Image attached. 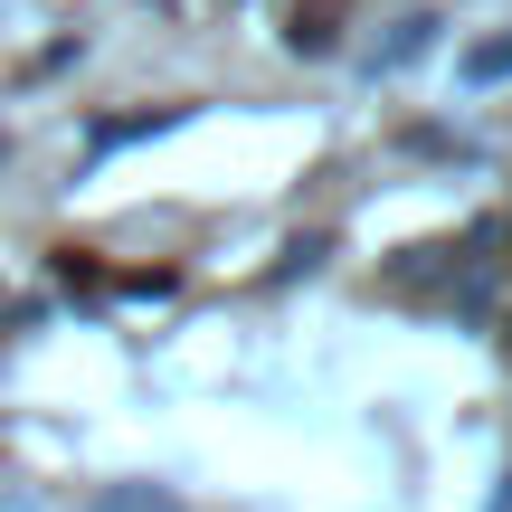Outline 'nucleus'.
Here are the masks:
<instances>
[{"instance_id": "f257e3e1", "label": "nucleus", "mask_w": 512, "mask_h": 512, "mask_svg": "<svg viewBox=\"0 0 512 512\" xmlns=\"http://www.w3.org/2000/svg\"><path fill=\"white\" fill-rule=\"evenodd\" d=\"M465 67H475V76H503V67H512V38H503V48H475Z\"/></svg>"}]
</instances>
